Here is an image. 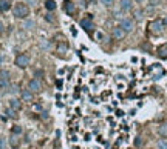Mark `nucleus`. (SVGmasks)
<instances>
[{
    "instance_id": "nucleus-1",
    "label": "nucleus",
    "mask_w": 167,
    "mask_h": 149,
    "mask_svg": "<svg viewBox=\"0 0 167 149\" xmlns=\"http://www.w3.org/2000/svg\"><path fill=\"white\" fill-rule=\"evenodd\" d=\"M14 16L17 19H25L30 16V8L25 5V3H17L14 6Z\"/></svg>"
},
{
    "instance_id": "nucleus-2",
    "label": "nucleus",
    "mask_w": 167,
    "mask_h": 149,
    "mask_svg": "<svg viewBox=\"0 0 167 149\" xmlns=\"http://www.w3.org/2000/svg\"><path fill=\"white\" fill-rule=\"evenodd\" d=\"M149 29H150V32H153V34H161L162 32V29H164V23H162V20H159V19H156V20H153V22H150L149 23Z\"/></svg>"
},
{
    "instance_id": "nucleus-3",
    "label": "nucleus",
    "mask_w": 167,
    "mask_h": 149,
    "mask_svg": "<svg viewBox=\"0 0 167 149\" xmlns=\"http://www.w3.org/2000/svg\"><path fill=\"white\" fill-rule=\"evenodd\" d=\"M16 65L19 68H27L30 65V56L28 54H20V56L16 57Z\"/></svg>"
},
{
    "instance_id": "nucleus-4",
    "label": "nucleus",
    "mask_w": 167,
    "mask_h": 149,
    "mask_svg": "<svg viewBox=\"0 0 167 149\" xmlns=\"http://www.w3.org/2000/svg\"><path fill=\"white\" fill-rule=\"evenodd\" d=\"M28 89L31 92H40L42 91V85H40V82L37 78H31L30 83H28Z\"/></svg>"
},
{
    "instance_id": "nucleus-5",
    "label": "nucleus",
    "mask_w": 167,
    "mask_h": 149,
    "mask_svg": "<svg viewBox=\"0 0 167 149\" xmlns=\"http://www.w3.org/2000/svg\"><path fill=\"white\" fill-rule=\"evenodd\" d=\"M81 26H82L85 31H92V29L95 28V25H93V17L88 16V17L82 19V20H81Z\"/></svg>"
},
{
    "instance_id": "nucleus-6",
    "label": "nucleus",
    "mask_w": 167,
    "mask_h": 149,
    "mask_svg": "<svg viewBox=\"0 0 167 149\" xmlns=\"http://www.w3.org/2000/svg\"><path fill=\"white\" fill-rule=\"evenodd\" d=\"M121 28H122L125 32H132L133 28H135V23H133V20H130V19H122V20H121Z\"/></svg>"
},
{
    "instance_id": "nucleus-7",
    "label": "nucleus",
    "mask_w": 167,
    "mask_h": 149,
    "mask_svg": "<svg viewBox=\"0 0 167 149\" xmlns=\"http://www.w3.org/2000/svg\"><path fill=\"white\" fill-rule=\"evenodd\" d=\"M150 71L153 72V78H155V80L164 75V69H162V68H161L159 65H153V66L150 68Z\"/></svg>"
},
{
    "instance_id": "nucleus-8",
    "label": "nucleus",
    "mask_w": 167,
    "mask_h": 149,
    "mask_svg": "<svg viewBox=\"0 0 167 149\" xmlns=\"http://www.w3.org/2000/svg\"><path fill=\"white\" fill-rule=\"evenodd\" d=\"M113 37L116 38V40H122L125 37V31L121 28V26H116V28L113 29Z\"/></svg>"
},
{
    "instance_id": "nucleus-9",
    "label": "nucleus",
    "mask_w": 167,
    "mask_h": 149,
    "mask_svg": "<svg viewBox=\"0 0 167 149\" xmlns=\"http://www.w3.org/2000/svg\"><path fill=\"white\" fill-rule=\"evenodd\" d=\"M65 11H67V14H74V11H76V8H74V3L73 2H70V0H65Z\"/></svg>"
},
{
    "instance_id": "nucleus-10",
    "label": "nucleus",
    "mask_w": 167,
    "mask_h": 149,
    "mask_svg": "<svg viewBox=\"0 0 167 149\" xmlns=\"http://www.w3.org/2000/svg\"><path fill=\"white\" fill-rule=\"evenodd\" d=\"M9 106H11V109H14V111H19V109H22V103H20L17 99H12V100L9 102Z\"/></svg>"
},
{
    "instance_id": "nucleus-11",
    "label": "nucleus",
    "mask_w": 167,
    "mask_h": 149,
    "mask_svg": "<svg viewBox=\"0 0 167 149\" xmlns=\"http://www.w3.org/2000/svg\"><path fill=\"white\" fill-rule=\"evenodd\" d=\"M158 57L159 59H167V45H162L158 48Z\"/></svg>"
},
{
    "instance_id": "nucleus-12",
    "label": "nucleus",
    "mask_w": 167,
    "mask_h": 149,
    "mask_svg": "<svg viewBox=\"0 0 167 149\" xmlns=\"http://www.w3.org/2000/svg\"><path fill=\"white\" fill-rule=\"evenodd\" d=\"M20 94H22V99H23V100H27V102L33 100V92H31L30 89H23Z\"/></svg>"
},
{
    "instance_id": "nucleus-13",
    "label": "nucleus",
    "mask_w": 167,
    "mask_h": 149,
    "mask_svg": "<svg viewBox=\"0 0 167 149\" xmlns=\"http://www.w3.org/2000/svg\"><path fill=\"white\" fill-rule=\"evenodd\" d=\"M56 2H54V0H45V8L48 9V11H54L56 9Z\"/></svg>"
},
{
    "instance_id": "nucleus-14",
    "label": "nucleus",
    "mask_w": 167,
    "mask_h": 149,
    "mask_svg": "<svg viewBox=\"0 0 167 149\" xmlns=\"http://www.w3.org/2000/svg\"><path fill=\"white\" fill-rule=\"evenodd\" d=\"M121 9L124 11L132 9V0H121Z\"/></svg>"
},
{
    "instance_id": "nucleus-15",
    "label": "nucleus",
    "mask_w": 167,
    "mask_h": 149,
    "mask_svg": "<svg viewBox=\"0 0 167 149\" xmlns=\"http://www.w3.org/2000/svg\"><path fill=\"white\" fill-rule=\"evenodd\" d=\"M9 8H11V3L8 2V0H0V11L5 12V11H8Z\"/></svg>"
},
{
    "instance_id": "nucleus-16",
    "label": "nucleus",
    "mask_w": 167,
    "mask_h": 149,
    "mask_svg": "<svg viewBox=\"0 0 167 149\" xmlns=\"http://www.w3.org/2000/svg\"><path fill=\"white\" fill-rule=\"evenodd\" d=\"M0 80H2V82H9V72L6 69L0 71Z\"/></svg>"
},
{
    "instance_id": "nucleus-17",
    "label": "nucleus",
    "mask_w": 167,
    "mask_h": 149,
    "mask_svg": "<svg viewBox=\"0 0 167 149\" xmlns=\"http://www.w3.org/2000/svg\"><path fill=\"white\" fill-rule=\"evenodd\" d=\"M158 132L162 135V137H167V125H161L159 129H158Z\"/></svg>"
},
{
    "instance_id": "nucleus-18",
    "label": "nucleus",
    "mask_w": 167,
    "mask_h": 149,
    "mask_svg": "<svg viewBox=\"0 0 167 149\" xmlns=\"http://www.w3.org/2000/svg\"><path fill=\"white\" fill-rule=\"evenodd\" d=\"M158 149H167V140L165 138H161L158 141Z\"/></svg>"
},
{
    "instance_id": "nucleus-19",
    "label": "nucleus",
    "mask_w": 167,
    "mask_h": 149,
    "mask_svg": "<svg viewBox=\"0 0 167 149\" xmlns=\"http://www.w3.org/2000/svg\"><path fill=\"white\" fill-rule=\"evenodd\" d=\"M9 144H11L12 147H17V146H19V140H17V137H11V138H9Z\"/></svg>"
},
{
    "instance_id": "nucleus-20",
    "label": "nucleus",
    "mask_w": 167,
    "mask_h": 149,
    "mask_svg": "<svg viewBox=\"0 0 167 149\" xmlns=\"http://www.w3.org/2000/svg\"><path fill=\"white\" fill-rule=\"evenodd\" d=\"M43 77V71L42 69H37L36 72H34V78H37V80H40Z\"/></svg>"
},
{
    "instance_id": "nucleus-21",
    "label": "nucleus",
    "mask_w": 167,
    "mask_h": 149,
    "mask_svg": "<svg viewBox=\"0 0 167 149\" xmlns=\"http://www.w3.org/2000/svg\"><path fill=\"white\" fill-rule=\"evenodd\" d=\"M5 112H6V115H8V117H11V118H16V117H17V115H16V111H14V109H6Z\"/></svg>"
},
{
    "instance_id": "nucleus-22",
    "label": "nucleus",
    "mask_w": 167,
    "mask_h": 149,
    "mask_svg": "<svg viewBox=\"0 0 167 149\" xmlns=\"http://www.w3.org/2000/svg\"><path fill=\"white\" fill-rule=\"evenodd\" d=\"M9 86V82H2V80H0V89H6Z\"/></svg>"
},
{
    "instance_id": "nucleus-23",
    "label": "nucleus",
    "mask_w": 167,
    "mask_h": 149,
    "mask_svg": "<svg viewBox=\"0 0 167 149\" xmlns=\"http://www.w3.org/2000/svg\"><path fill=\"white\" fill-rule=\"evenodd\" d=\"M12 134H22V128L20 126H14L12 128Z\"/></svg>"
},
{
    "instance_id": "nucleus-24",
    "label": "nucleus",
    "mask_w": 167,
    "mask_h": 149,
    "mask_svg": "<svg viewBox=\"0 0 167 149\" xmlns=\"http://www.w3.org/2000/svg\"><path fill=\"white\" fill-rule=\"evenodd\" d=\"M101 2L104 3L105 6H111V5H113V0H101Z\"/></svg>"
},
{
    "instance_id": "nucleus-25",
    "label": "nucleus",
    "mask_w": 167,
    "mask_h": 149,
    "mask_svg": "<svg viewBox=\"0 0 167 149\" xmlns=\"http://www.w3.org/2000/svg\"><path fill=\"white\" fill-rule=\"evenodd\" d=\"M34 26V22H27L25 23V28H33Z\"/></svg>"
},
{
    "instance_id": "nucleus-26",
    "label": "nucleus",
    "mask_w": 167,
    "mask_h": 149,
    "mask_svg": "<svg viewBox=\"0 0 167 149\" xmlns=\"http://www.w3.org/2000/svg\"><path fill=\"white\" fill-rule=\"evenodd\" d=\"M5 146H6L5 140H3V138H0V149H5Z\"/></svg>"
},
{
    "instance_id": "nucleus-27",
    "label": "nucleus",
    "mask_w": 167,
    "mask_h": 149,
    "mask_svg": "<svg viewBox=\"0 0 167 149\" xmlns=\"http://www.w3.org/2000/svg\"><path fill=\"white\" fill-rule=\"evenodd\" d=\"M135 144H136V146H141V144H143V140H141V138L138 137V138L135 140Z\"/></svg>"
},
{
    "instance_id": "nucleus-28",
    "label": "nucleus",
    "mask_w": 167,
    "mask_h": 149,
    "mask_svg": "<svg viewBox=\"0 0 167 149\" xmlns=\"http://www.w3.org/2000/svg\"><path fill=\"white\" fill-rule=\"evenodd\" d=\"M45 19H47L48 22H54V19H53V17H51V14H48V16H45Z\"/></svg>"
},
{
    "instance_id": "nucleus-29",
    "label": "nucleus",
    "mask_w": 167,
    "mask_h": 149,
    "mask_svg": "<svg viewBox=\"0 0 167 149\" xmlns=\"http://www.w3.org/2000/svg\"><path fill=\"white\" fill-rule=\"evenodd\" d=\"M96 37H98L99 40H102V38H104V34H102V32H96Z\"/></svg>"
},
{
    "instance_id": "nucleus-30",
    "label": "nucleus",
    "mask_w": 167,
    "mask_h": 149,
    "mask_svg": "<svg viewBox=\"0 0 167 149\" xmlns=\"http://www.w3.org/2000/svg\"><path fill=\"white\" fill-rule=\"evenodd\" d=\"M65 49H67V46H65V45H62L60 48H57V51H60V52H63V51H65Z\"/></svg>"
},
{
    "instance_id": "nucleus-31",
    "label": "nucleus",
    "mask_w": 167,
    "mask_h": 149,
    "mask_svg": "<svg viewBox=\"0 0 167 149\" xmlns=\"http://www.w3.org/2000/svg\"><path fill=\"white\" fill-rule=\"evenodd\" d=\"M56 85H57V88H62V80H57Z\"/></svg>"
},
{
    "instance_id": "nucleus-32",
    "label": "nucleus",
    "mask_w": 167,
    "mask_h": 149,
    "mask_svg": "<svg viewBox=\"0 0 167 149\" xmlns=\"http://www.w3.org/2000/svg\"><path fill=\"white\" fill-rule=\"evenodd\" d=\"M116 115H118V117H122L124 112H122V111H116Z\"/></svg>"
},
{
    "instance_id": "nucleus-33",
    "label": "nucleus",
    "mask_w": 167,
    "mask_h": 149,
    "mask_svg": "<svg viewBox=\"0 0 167 149\" xmlns=\"http://www.w3.org/2000/svg\"><path fill=\"white\" fill-rule=\"evenodd\" d=\"M3 31V23H2V20H0V32Z\"/></svg>"
},
{
    "instance_id": "nucleus-34",
    "label": "nucleus",
    "mask_w": 167,
    "mask_h": 149,
    "mask_svg": "<svg viewBox=\"0 0 167 149\" xmlns=\"http://www.w3.org/2000/svg\"><path fill=\"white\" fill-rule=\"evenodd\" d=\"M162 23H164V25H165V26H167V17H165V19H164V20H162Z\"/></svg>"
},
{
    "instance_id": "nucleus-35",
    "label": "nucleus",
    "mask_w": 167,
    "mask_h": 149,
    "mask_svg": "<svg viewBox=\"0 0 167 149\" xmlns=\"http://www.w3.org/2000/svg\"><path fill=\"white\" fill-rule=\"evenodd\" d=\"M136 2H144V0H136Z\"/></svg>"
}]
</instances>
